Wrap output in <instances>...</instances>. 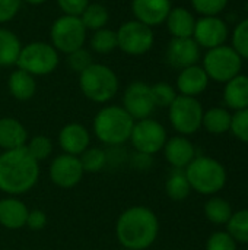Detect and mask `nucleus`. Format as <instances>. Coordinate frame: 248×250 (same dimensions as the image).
I'll list each match as a JSON object with an SVG mask.
<instances>
[{"label":"nucleus","mask_w":248,"mask_h":250,"mask_svg":"<svg viewBox=\"0 0 248 250\" xmlns=\"http://www.w3.org/2000/svg\"><path fill=\"white\" fill-rule=\"evenodd\" d=\"M191 7L200 16H219L229 4V0H190Z\"/></svg>","instance_id":"nucleus-36"},{"label":"nucleus","mask_w":248,"mask_h":250,"mask_svg":"<svg viewBox=\"0 0 248 250\" xmlns=\"http://www.w3.org/2000/svg\"><path fill=\"white\" fill-rule=\"evenodd\" d=\"M117 32V48L127 56H143L149 53L155 44L153 28L132 19L123 22Z\"/></svg>","instance_id":"nucleus-10"},{"label":"nucleus","mask_w":248,"mask_h":250,"mask_svg":"<svg viewBox=\"0 0 248 250\" xmlns=\"http://www.w3.org/2000/svg\"><path fill=\"white\" fill-rule=\"evenodd\" d=\"M25 226L29 230H32V231L42 230L47 226V215H45V212L41 211V209H32V211H29Z\"/></svg>","instance_id":"nucleus-42"},{"label":"nucleus","mask_w":248,"mask_h":250,"mask_svg":"<svg viewBox=\"0 0 248 250\" xmlns=\"http://www.w3.org/2000/svg\"><path fill=\"white\" fill-rule=\"evenodd\" d=\"M227 231L237 243L248 245V209L232 212L227 223Z\"/></svg>","instance_id":"nucleus-31"},{"label":"nucleus","mask_w":248,"mask_h":250,"mask_svg":"<svg viewBox=\"0 0 248 250\" xmlns=\"http://www.w3.org/2000/svg\"><path fill=\"white\" fill-rule=\"evenodd\" d=\"M66 63H67L69 69H72L73 72H76L79 75L80 72H83L94 63L92 51L85 47L77 48L66 56Z\"/></svg>","instance_id":"nucleus-37"},{"label":"nucleus","mask_w":248,"mask_h":250,"mask_svg":"<svg viewBox=\"0 0 248 250\" xmlns=\"http://www.w3.org/2000/svg\"><path fill=\"white\" fill-rule=\"evenodd\" d=\"M22 0H0V25L13 21L22 7Z\"/></svg>","instance_id":"nucleus-40"},{"label":"nucleus","mask_w":248,"mask_h":250,"mask_svg":"<svg viewBox=\"0 0 248 250\" xmlns=\"http://www.w3.org/2000/svg\"><path fill=\"white\" fill-rule=\"evenodd\" d=\"M165 25L172 38H190L193 37L196 16L187 7L175 6L171 7L165 19Z\"/></svg>","instance_id":"nucleus-21"},{"label":"nucleus","mask_w":248,"mask_h":250,"mask_svg":"<svg viewBox=\"0 0 248 250\" xmlns=\"http://www.w3.org/2000/svg\"><path fill=\"white\" fill-rule=\"evenodd\" d=\"M134 120L121 105H105L94 117V133L108 146L124 145L132 135Z\"/></svg>","instance_id":"nucleus-3"},{"label":"nucleus","mask_w":248,"mask_h":250,"mask_svg":"<svg viewBox=\"0 0 248 250\" xmlns=\"http://www.w3.org/2000/svg\"><path fill=\"white\" fill-rule=\"evenodd\" d=\"M22 1L26 3V4H29V6H41V4L47 3L48 0H22Z\"/></svg>","instance_id":"nucleus-43"},{"label":"nucleus","mask_w":248,"mask_h":250,"mask_svg":"<svg viewBox=\"0 0 248 250\" xmlns=\"http://www.w3.org/2000/svg\"><path fill=\"white\" fill-rule=\"evenodd\" d=\"M162 151L168 164L178 170H184L196 158V148L193 142L183 135L167 139Z\"/></svg>","instance_id":"nucleus-17"},{"label":"nucleus","mask_w":248,"mask_h":250,"mask_svg":"<svg viewBox=\"0 0 248 250\" xmlns=\"http://www.w3.org/2000/svg\"><path fill=\"white\" fill-rule=\"evenodd\" d=\"M88 41V31L79 16L60 15L54 19L50 28V44L60 53L69 54L77 48L85 47Z\"/></svg>","instance_id":"nucleus-8"},{"label":"nucleus","mask_w":248,"mask_h":250,"mask_svg":"<svg viewBox=\"0 0 248 250\" xmlns=\"http://www.w3.org/2000/svg\"><path fill=\"white\" fill-rule=\"evenodd\" d=\"M203 113V105L197 98L180 94L168 107L170 123L183 136H190L202 127Z\"/></svg>","instance_id":"nucleus-9"},{"label":"nucleus","mask_w":248,"mask_h":250,"mask_svg":"<svg viewBox=\"0 0 248 250\" xmlns=\"http://www.w3.org/2000/svg\"><path fill=\"white\" fill-rule=\"evenodd\" d=\"M29 209L15 196L0 199V224L7 230H19L25 227Z\"/></svg>","instance_id":"nucleus-20"},{"label":"nucleus","mask_w":248,"mask_h":250,"mask_svg":"<svg viewBox=\"0 0 248 250\" xmlns=\"http://www.w3.org/2000/svg\"><path fill=\"white\" fill-rule=\"evenodd\" d=\"M22 45L23 44L16 32L0 25V67L16 66Z\"/></svg>","instance_id":"nucleus-25"},{"label":"nucleus","mask_w":248,"mask_h":250,"mask_svg":"<svg viewBox=\"0 0 248 250\" xmlns=\"http://www.w3.org/2000/svg\"><path fill=\"white\" fill-rule=\"evenodd\" d=\"M152 89V97L155 101L156 107H170L174 100L177 98V89L170 85L168 82H156L153 85H151Z\"/></svg>","instance_id":"nucleus-35"},{"label":"nucleus","mask_w":248,"mask_h":250,"mask_svg":"<svg viewBox=\"0 0 248 250\" xmlns=\"http://www.w3.org/2000/svg\"><path fill=\"white\" fill-rule=\"evenodd\" d=\"M202 67L210 81L218 83H227L232 78L241 73L243 59L234 50L232 45L224 44L210 50H206L203 56Z\"/></svg>","instance_id":"nucleus-7"},{"label":"nucleus","mask_w":248,"mask_h":250,"mask_svg":"<svg viewBox=\"0 0 248 250\" xmlns=\"http://www.w3.org/2000/svg\"><path fill=\"white\" fill-rule=\"evenodd\" d=\"M231 132L238 141L248 144V108L238 110L232 114Z\"/></svg>","instance_id":"nucleus-38"},{"label":"nucleus","mask_w":248,"mask_h":250,"mask_svg":"<svg viewBox=\"0 0 248 250\" xmlns=\"http://www.w3.org/2000/svg\"><path fill=\"white\" fill-rule=\"evenodd\" d=\"M39 179V163L25 146L0 154V190L9 196L29 192Z\"/></svg>","instance_id":"nucleus-2"},{"label":"nucleus","mask_w":248,"mask_h":250,"mask_svg":"<svg viewBox=\"0 0 248 250\" xmlns=\"http://www.w3.org/2000/svg\"><path fill=\"white\" fill-rule=\"evenodd\" d=\"M85 171L80 164L79 157L61 154L57 155L50 164V179L51 182L63 189L75 188L83 177Z\"/></svg>","instance_id":"nucleus-14"},{"label":"nucleus","mask_w":248,"mask_h":250,"mask_svg":"<svg viewBox=\"0 0 248 250\" xmlns=\"http://www.w3.org/2000/svg\"><path fill=\"white\" fill-rule=\"evenodd\" d=\"M58 144L64 154L79 157L89 148L91 135L88 129L80 123H67L58 133Z\"/></svg>","instance_id":"nucleus-19"},{"label":"nucleus","mask_w":248,"mask_h":250,"mask_svg":"<svg viewBox=\"0 0 248 250\" xmlns=\"http://www.w3.org/2000/svg\"><path fill=\"white\" fill-rule=\"evenodd\" d=\"M130 117L137 122L152 116L156 105L152 97L151 85L142 81H134L127 85L123 94V105H121Z\"/></svg>","instance_id":"nucleus-12"},{"label":"nucleus","mask_w":248,"mask_h":250,"mask_svg":"<svg viewBox=\"0 0 248 250\" xmlns=\"http://www.w3.org/2000/svg\"><path fill=\"white\" fill-rule=\"evenodd\" d=\"M25 148L29 152V155L39 163V161L47 160L51 155V152H53V142H51L50 138H47L44 135H37V136H34L25 145Z\"/></svg>","instance_id":"nucleus-33"},{"label":"nucleus","mask_w":248,"mask_h":250,"mask_svg":"<svg viewBox=\"0 0 248 250\" xmlns=\"http://www.w3.org/2000/svg\"><path fill=\"white\" fill-rule=\"evenodd\" d=\"M247 196H248V185H247Z\"/></svg>","instance_id":"nucleus-44"},{"label":"nucleus","mask_w":248,"mask_h":250,"mask_svg":"<svg viewBox=\"0 0 248 250\" xmlns=\"http://www.w3.org/2000/svg\"><path fill=\"white\" fill-rule=\"evenodd\" d=\"M224 104L228 110H244L248 108V76L237 75L225 83L224 88Z\"/></svg>","instance_id":"nucleus-23"},{"label":"nucleus","mask_w":248,"mask_h":250,"mask_svg":"<svg viewBox=\"0 0 248 250\" xmlns=\"http://www.w3.org/2000/svg\"><path fill=\"white\" fill-rule=\"evenodd\" d=\"M206 250H237V242L228 231H215L206 242Z\"/></svg>","instance_id":"nucleus-39"},{"label":"nucleus","mask_w":248,"mask_h":250,"mask_svg":"<svg viewBox=\"0 0 248 250\" xmlns=\"http://www.w3.org/2000/svg\"><path fill=\"white\" fill-rule=\"evenodd\" d=\"M200 47L190 38H171L165 48V62L174 69H186L200 60Z\"/></svg>","instance_id":"nucleus-15"},{"label":"nucleus","mask_w":248,"mask_h":250,"mask_svg":"<svg viewBox=\"0 0 248 250\" xmlns=\"http://www.w3.org/2000/svg\"><path fill=\"white\" fill-rule=\"evenodd\" d=\"M231 45L243 60H248V18L240 21L232 29Z\"/></svg>","instance_id":"nucleus-34"},{"label":"nucleus","mask_w":248,"mask_h":250,"mask_svg":"<svg viewBox=\"0 0 248 250\" xmlns=\"http://www.w3.org/2000/svg\"><path fill=\"white\" fill-rule=\"evenodd\" d=\"M167 130L162 123H159L155 119H143L134 122L130 142L136 152L153 155L164 149V145L167 142Z\"/></svg>","instance_id":"nucleus-11"},{"label":"nucleus","mask_w":248,"mask_h":250,"mask_svg":"<svg viewBox=\"0 0 248 250\" xmlns=\"http://www.w3.org/2000/svg\"><path fill=\"white\" fill-rule=\"evenodd\" d=\"M229 38L228 23L219 16H200L196 19L193 40L200 48L210 50L227 44Z\"/></svg>","instance_id":"nucleus-13"},{"label":"nucleus","mask_w":248,"mask_h":250,"mask_svg":"<svg viewBox=\"0 0 248 250\" xmlns=\"http://www.w3.org/2000/svg\"><path fill=\"white\" fill-rule=\"evenodd\" d=\"M121 250H129V249H121Z\"/></svg>","instance_id":"nucleus-45"},{"label":"nucleus","mask_w":248,"mask_h":250,"mask_svg":"<svg viewBox=\"0 0 248 250\" xmlns=\"http://www.w3.org/2000/svg\"><path fill=\"white\" fill-rule=\"evenodd\" d=\"M203 211L206 218L215 226H227V223L232 215V207L227 199L221 196H212L205 204Z\"/></svg>","instance_id":"nucleus-28"},{"label":"nucleus","mask_w":248,"mask_h":250,"mask_svg":"<svg viewBox=\"0 0 248 250\" xmlns=\"http://www.w3.org/2000/svg\"><path fill=\"white\" fill-rule=\"evenodd\" d=\"M191 190L205 196H215L221 192L228 180L227 168L218 160L208 155H196V158L184 168Z\"/></svg>","instance_id":"nucleus-4"},{"label":"nucleus","mask_w":248,"mask_h":250,"mask_svg":"<svg viewBox=\"0 0 248 250\" xmlns=\"http://www.w3.org/2000/svg\"><path fill=\"white\" fill-rule=\"evenodd\" d=\"M247 76H248V72H247Z\"/></svg>","instance_id":"nucleus-46"},{"label":"nucleus","mask_w":248,"mask_h":250,"mask_svg":"<svg viewBox=\"0 0 248 250\" xmlns=\"http://www.w3.org/2000/svg\"><path fill=\"white\" fill-rule=\"evenodd\" d=\"M79 18H80L83 26L86 28V31L94 32V31H98V29L107 26V23L110 21V10L102 3L95 1V3H89Z\"/></svg>","instance_id":"nucleus-27"},{"label":"nucleus","mask_w":248,"mask_h":250,"mask_svg":"<svg viewBox=\"0 0 248 250\" xmlns=\"http://www.w3.org/2000/svg\"><path fill=\"white\" fill-rule=\"evenodd\" d=\"M171 7V0H130L134 19L151 28L165 23Z\"/></svg>","instance_id":"nucleus-16"},{"label":"nucleus","mask_w":248,"mask_h":250,"mask_svg":"<svg viewBox=\"0 0 248 250\" xmlns=\"http://www.w3.org/2000/svg\"><path fill=\"white\" fill-rule=\"evenodd\" d=\"M79 160L85 173H99L108 163L107 152L101 148H88L79 155Z\"/></svg>","instance_id":"nucleus-32"},{"label":"nucleus","mask_w":248,"mask_h":250,"mask_svg":"<svg viewBox=\"0 0 248 250\" xmlns=\"http://www.w3.org/2000/svg\"><path fill=\"white\" fill-rule=\"evenodd\" d=\"M89 48L96 54H110L117 48V32L111 28H101L91 32Z\"/></svg>","instance_id":"nucleus-30"},{"label":"nucleus","mask_w":248,"mask_h":250,"mask_svg":"<svg viewBox=\"0 0 248 250\" xmlns=\"http://www.w3.org/2000/svg\"><path fill=\"white\" fill-rule=\"evenodd\" d=\"M246 250H248V248H247V249H246Z\"/></svg>","instance_id":"nucleus-47"},{"label":"nucleus","mask_w":248,"mask_h":250,"mask_svg":"<svg viewBox=\"0 0 248 250\" xmlns=\"http://www.w3.org/2000/svg\"><path fill=\"white\" fill-rule=\"evenodd\" d=\"M28 132L25 126L15 117L0 119V148L3 151H10L22 148L26 145Z\"/></svg>","instance_id":"nucleus-22"},{"label":"nucleus","mask_w":248,"mask_h":250,"mask_svg":"<svg viewBox=\"0 0 248 250\" xmlns=\"http://www.w3.org/2000/svg\"><path fill=\"white\" fill-rule=\"evenodd\" d=\"M159 234V220L146 207H130L117 220L115 236L123 249L146 250Z\"/></svg>","instance_id":"nucleus-1"},{"label":"nucleus","mask_w":248,"mask_h":250,"mask_svg":"<svg viewBox=\"0 0 248 250\" xmlns=\"http://www.w3.org/2000/svg\"><path fill=\"white\" fill-rule=\"evenodd\" d=\"M165 192L170 199L177 202L189 198V195L191 193V186L186 177L184 170H178V168L172 170V173L168 176L165 182Z\"/></svg>","instance_id":"nucleus-29"},{"label":"nucleus","mask_w":248,"mask_h":250,"mask_svg":"<svg viewBox=\"0 0 248 250\" xmlns=\"http://www.w3.org/2000/svg\"><path fill=\"white\" fill-rule=\"evenodd\" d=\"M232 114L227 107H212L203 113L202 127L210 135H224L231 130Z\"/></svg>","instance_id":"nucleus-26"},{"label":"nucleus","mask_w":248,"mask_h":250,"mask_svg":"<svg viewBox=\"0 0 248 250\" xmlns=\"http://www.w3.org/2000/svg\"><path fill=\"white\" fill-rule=\"evenodd\" d=\"M56 3L61 10V15L80 16L91 0H56Z\"/></svg>","instance_id":"nucleus-41"},{"label":"nucleus","mask_w":248,"mask_h":250,"mask_svg":"<svg viewBox=\"0 0 248 250\" xmlns=\"http://www.w3.org/2000/svg\"><path fill=\"white\" fill-rule=\"evenodd\" d=\"M7 91L18 101H28L37 92V79L22 69H15L7 78Z\"/></svg>","instance_id":"nucleus-24"},{"label":"nucleus","mask_w":248,"mask_h":250,"mask_svg":"<svg viewBox=\"0 0 248 250\" xmlns=\"http://www.w3.org/2000/svg\"><path fill=\"white\" fill-rule=\"evenodd\" d=\"M60 64V53L47 41H31L22 45L16 67L29 75L47 76L51 75Z\"/></svg>","instance_id":"nucleus-6"},{"label":"nucleus","mask_w":248,"mask_h":250,"mask_svg":"<svg viewBox=\"0 0 248 250\" xmlns=\"http://www.w3.org/2000/svg\"><path fill=\"white\" fill-rule=\"evenodd\" d=\"M209 82L210 79L206 75L205 69L200 64H193L178 72L175 86L180 95L197 98L200 94H203L208 89Z\"/></svg>","instance_id":"nucleus-18"},{"label":"nucleus","mask_w":248,"mask_h":250,"mask_svg":"<svg viewBox=\"0 0 248 250\" xmlns=\"http://www.w3.org/2000/svg\"><path fill=\"white\" fill-rule=\"evenodd\" d=\"M79 88L89 101L105 104L117 95L120 81L110 66L94 62L88 69L79 73Z\"/></svg>","instance_id":"nucleus-5"}]
</instances>
